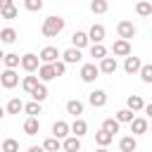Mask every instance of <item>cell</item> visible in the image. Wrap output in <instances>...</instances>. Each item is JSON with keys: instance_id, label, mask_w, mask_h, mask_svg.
<instances>
[{"instance_id": "44dd1931", "label": "cell", "mask_w": 152, "mask_h": 152, "mask_svg": "<svg viewBox=\"0 0 152 152\" xmlns=\"http://www.w3.org/2000/svg\"><path fill=\"white\" fill-rule=\"evenodd\" d=\"M62 150H64V152H78V150H83V147H81V138L66 135V138L62 140Z\"/></svg>"}, {"instance_id": "bcb514c9", "label": "cell", "mask_w": 152, "mask_h": 152, "mask_svg": "<svg viewBox=\"0 0 152 152\" xmlns=\"http://www.w3.org/2000/svg\"><path fill=\"white\" fill-rule=\"evenodd\" d=\"M78 152H83V150H78Z\"/></svg>"}, {"instance_id": "3957f363", "label": "cell", "mask_w": 152, "mask_h": 152, "mask_svg": "<svg viewBox=\"0 0 152 152\" xmlns=\"http://www.w3.org/2000/svg\"><path fill=\"white\" fill-rule=\"evenodd\" d=\"M135 33H138V28H135V24H133V21H128V19H121V21L116 24V36H119L121 40H131Z\"/></svg>"}, {"instance_id": "7402d4cb", "label": "cell", "mask_w": 152, "mask_h": 152, "mask_svg": "<svg viewBox=\"0 0 152 152\" xmlns=\"http://www.w3.org/2000/svg\"><path fill=\"white\" fill-rule=\"evenodd\" d=\"M38 131H40L38 116H28V119L24 121V133H26V135H38Z\"/></svg>"}, {"instance_id": "e0dca14e", "label": "cell", "mask_w": 152, "mask_h": 152, "mask_svg": "<svg viewBox=\"0 0 152 152\" xmlns=\"http://www.w3.org/2000/svg\"><path fill=\"white\" fill-rule=\"evenodd\" d=\"M36 71H38V81H40V83H48V81L57 78V76H55V71H52V64H40Z\"/></svg>"}, {"instance_id": "f35d334b", "label": "cell", "mask_w": 152, "mask_h": 152, "mask_svg": "<svg viewBox=\"0 0 152 152\" xmlns=\"http://www.w3.org/2000/svg\"><path fill=\"white\" fill-rule=\"evenodd\" d=\"M24 7L28 12H40L43 10V0H24Z\"/></svg>"}, {"instance_id": "d4e9b609", "label": "cell", "mask_w": 152, "mask_h": 152, "mask_svg": "<svg viewBox=\"0 0 152 152\" xmlns=\"http://www.w3.org/2000/svg\"><path fill=\"white\" fill-rule=\"evenodd\" d=\"M40 147H43L45 152H59V150H62V140H57V138H52V135H50V138H45V140H43V145H40Z\"/></svg>"}, {"instance_id": "ba28073f", "label": "cell", "mask_w": 152, "mask_h": 152, "mask_svg": "<svg viewBox=\"0 0 152 152\" xmlns=\"http://www.w3.org/2000/svg\"><path fill=\"white\" fill-rule=\"evenodd\" d=\"M97 69H100V74H107V76H112V74H116V69H119V64H116V57H102L100 59V64H97Z\"/></svg>"}, {"instance_id": "f1b7e54d", "label": "cell", "mask_w": 152, "mask_h": 152, "mask_svg": "<svg viewBox=\"0 0 152 152\" xmlns=\"http://www.w3.org/2000/svg\"><path fill=\"white\" fill-rule=\"evenodd\" d=\"M38 83H40V81H38V76H33V74H28V76H24V78H21V88H24L28 95H31V90H33Z\"/></svg>"}, {"instance_id": "5bb4252c", "label": "cell", "mask_w": 152, "mask_h": 152, "mask_svg": "<svg viewBox=\"0 0 152 152\" xmlns=\"http://www.w3.org/2000/svg\"><path fill=\"white\" fill-rule=\"evenodd\" d=\"M140 66H142V59H140V57H133V55L124 57V71H126V74H138Z\"/></svg>"}, {"instance_id": "4dcf8cb0", "label": "cell", "mask_w": 152, "mask_h": 152, "mask_svg": "<svg viewBox=\"0 0 152 152\" xmlns=\"http://www.w3.org/2000/svg\"><path fill=\"white\" fill-rule=\"evenodd\" d=\"M109 10V2L107 0H90V12L93 14H104Z\"/></svg>"}, {"instance_id": "30bf717a", "label": "cell", "mask_w": 152, "mask_h": 152, "mask_svg": "<svg viewBox=\"0 0 152 152\" xmlns=\"http://www.w3.org/2000/svg\"><path fill=\"white\" fill-rule=\"evenodd\" d=\"M128 126H131V133H133V135H142V133H147V126H150V124H147L145 116H133Z\"/></svg>"}, {"instance_id": "ab89813d", "label": "cell", "mask_w": 152, "mask_h": 152, "mask_svg": "<svg viewBox=\"0 0 152 152\" xmlns=\"http://www.w3.org/2000/svg\"><path fill=\"white\" fill-rule=\"evenodd\" d=\"M52 71H55V76H64L66 74V64L62 59H57V62H52Z\"/></svg>"}, {"instance_id": "2e32d148", "label": "cell", "mask_w": 152, "mask_h": 152, "mask_svg": "<svg viewBox=\"0 0 152 152\" xmlns=\"http://www.w3.org/2000/svg\"><path fill=\"white\" fill-rule=\"evenodd\" d=\"M66 135H71V133H69V124H66V121H62V119H59V121H55V124H52V138L64 140Z\"/></svg>"}, {"instance_id": "4fadbf2b", "label": "cell", "mask_w": 152, "mask_h": 152, "mask_svg": "<svg viewBox=\"0 0 152 152\" xmlns=\"http://www.w3.org/2000/svg\"><path fill=\"white\" fill-rule=\"evenodd\" d=\"M59 57H62L64 64H78L83 55H81V50H76V48H66L64 52H59Z\"/></svg>"}, {"instance_id": "9a60e30c", "label": "cell", "mask_w": 152, "mask_h": 152, "mask_svg": "<svg viewBox=\"0 0 152 152\" xmlns=\"http://www.w3.org/2000/svg\"><path fill=\"white\" fill-rule=\"evenodd\" d=\"M88 104H90V107H104V104H107V93L100 90V88L93 90V93L88 95Z\"/></svg>"}, {"instance_id": "d590c367", "label": "cell", "mask_w": 152, "mask_h": 152, "mask_svg": "<svg viewBox=\"0 0 152 152\" xmlns=\"http://www.w3.org/2000/svg\"><path fill=\"white\" fill-rule=\"evenodd\" d=\"M138 74H140V78H142V83H152V64H142Z\"/></svg>"}, {"instance_id": "ee69618b", "label": "cell", "mask_w": 152, "mask_h": 152, "mask_svg": "<svg viewBox=\"0 0 152 152\" xmlns=\"http://www.w3.org/2000/svg\"><path fill=\"white\" fill-rule=\"evenodd\" d=\"M95 152H109V150H107V147H97Z\"/></svg>"}, {"instance_id": "7c38bea8", "label": "cell", "mask_w": 152, "mask_h": 152, "mask_svg": "<svg viewBox=\"0 0 152 152\" xmlns=\"http://www.w3.org/2000/svg\"><path fill=\"white\" fill-rule=\"evenodd\" d=\"M88 45H90V40H88V33H86V31H74V33H71V48L83 50V48H88Z\"/></svg>"}, {"instance_id": "e575fe53", "label": "cell", "mask_w": 152, "mask_h": 152, "mask_svg": "<svg viewBox=\"0 0 152 152\" xmlns=\"http://www.w3.org/2000/svg\"><path fill=\"white\" fill-rule=\"evenodd\" d=\"M0 150H2V152H19V140H14V138H5Z\"/></svg>"}, {"instance_id": "836d02e7", "label": "cell", "mask_w": 152, "mask_h": 152, "mask_svg": "<svg viewBox=\"0 0 152 152\" xmlns=\"http://www.w3.org/2000/svg\"><path fill=\"white\" fill-rule=\"evenodd\" d=\"M133 116H135V114H133L131 109H126V107H124V109H119V112L114 114V119H116L119 124H131V119H133Z\"/></svg>"}, {"instance_id": "5b68a950", "label": "cell", "mask_w": 152, "mask_h": 152, "mask_svg": "<svg viewBox=\"0 0 152 152\" xmlns=\"http://www.w3.org/2000/svg\"><path fill=\"white\" fill-rule=\"evenodd\" d=\"M0 86H2L5 90L17 88V86H19V74H17V69H5V71L0 74Z\"/></svg>"}, {"instance_id": "74e56055", "label": "cell", "mask_w": 152, "mask_h": 152, "mask_svg": "<svg viewBox=\"0 0 152 152\" xmlns=\"http://www.w3.org/2000/svg\"><path fill=\"white\" fill-rule=\"evenodd\" d=\"M17 14H19V10H17L14 5H10V7L0 10V17H2V19H17Z\"/></svg>"}, {"instance_id": "1f68e13d", "label": "cell", "mask_w": 152, "mask_h": 152, "mask_svg": "<svg viewBox=\"0 0 152 152\" xmlns=\"http://www.w3.org/2000/svg\"><path fill=\"white\" fill-rule=\"evenodd\" d=\"M2 62H5V69H17L19 66V55L17 52H5Z\"/></svg>"}, {"instance_id": "60d3db41", "label": "cell", "mask_w": 152, "mask_h": 152, "mask_svg": "<svg viewBox=\"0 0 152 152\" xmlns=\"http://www.w3.org/2000/svg\"><path fill=\"white\" fill-rule=\"evenodd\" d=\"M10 5H14L12 0H0V10H5V7H10Z\"/></svg>"}, {"instance_id": "7bdbcfd3", "label": "cell", "mask_w": 152, "mask_h": 152, "mask_svg": "<svg viewBox=\"0 0 152 152\" xmlns=\"http://www.w3.org/2000/svg\"><path fill=\"white\" fill-rule=\"evenodd\" d=\"M2 119H5V107L0 104V121H2Z\"/></svg>"}, {"instance_id": "52a82bcc", "label": "cell", "mask_w": 152, "mask_h": 152, "mask_svg": "<svg viewBox=\"0 0 152 152\" xmlns=\"http://www.w3.org/2000/svg\"><path fill=\"white\" fill-rule=\"evenodd\" d=\"M38 59H40V64H52V62L59 59V50H57L55 45H45V48L38 52Z\"/></svg>"}, {"instance_id": "b9f144b4", "label": "cell", "mask_w": 152, "mask_h": 152, "mask_svg": "<svg viewBox=\"0 0 152 152\" xmlns=\"http://www.w3.org/2000/svg\"><path fill=\"white\" fill-rule=\"evenodd\" d=\"M28 152H45V150H43L40 145H31V147H28Z\"/></svg>"}, {"instance_id": "d6a6232c", "label": "cell", "mask_w": 152, "mask_h": 152, "mask_svg": "<svg viewBox=\"0 0 152 152\" xmlns=\"http://www.w3.org/2000/svg\"><path fill=\"white\" fill-rule=\"evenodd\" d=\"M135 12H138L140 17H150V14H152V2H150V0H140V2L135 5Z\"/></svg>"}, {"instance_id": "8992f818", "label": "cell", "mask_w": 152, "mask_h": 152, "mask_svg": "<svg viewBox=\"0 0 152 152\" xmlns=\"http://www.w3.org/2000/svg\"><path fill=\"white\" fill-rule=\"evenodd\" d=\"M112 55H114V57H128V55H133L131 40H121V38H116V40L112 43Z\"/></svg>"}, {"instance_id": "f546056e", "label": "cell", "mask_w": 152, "mask_h": 152, "mask_svg": "<svg viewBox=\"0 0 152 152\" xmlns=\"http://www.w3.org/2000/svg\"><path fill=\"white\" fill-rule=\"evenodd\" d=\"M112 140H114V135H109V133H107V131H102V128L95 133V142H97V147H107Z\"/></svg>"}, {"instance_id": "83f0119b", "label": "cell", "mask_w": 152, "mask_h": 152, "mask_svg": "<svg viewBox=\"0 0 152 152\" xmlns=\"http://www.w3.org/2000/svg\"><path fill=\"white\" fill-rule=\"evenodd\" d=\"M119 128H121V124L114 119V116H109V119H104L102 121V131H107L109 135H114V133H119Z\"/></svg>"}, {"instance_id": "8d00e7d4", "label": "cell", "mask_w": 152, "mask_h": 152, "mask_svg": "<svg viewBox=\"0 0 152 152\" xmlns=\"http://www.w3.org/2000/svg\"><path fill=\"white\" fill-rule=\"evenodd\" d=\"M24 112H26L28 116H38V114H40V102H33V100L26 102V104H24Z\"/></svg>"}, {"instance_id": "7dc6e473", "label": "cell", "mask_w": 152, "mask_h": 152, "mask_svg": "<svg viewBox=\"0 0 152 152\" xmlns=\"http://www.w3.org/2000/svg\"><path fill=\"white\" fill-rule=\"evenodd\" d=\"M135 152H138V150H135Z\"/></svg>"}, {"instance_id": "6da1fadb", "label": "cell", "mask_w": 152, "mask_h": 152, "mask_svg": "<svg viewBox=\"0 0 152 152\" xmlns=\"http://www.w3.org/2000/svg\"><path fill=\"white\" fill-rule=\"evenodd\" d=\"M64 19L59 17V14H50V17H45L43 19V26H40V33L45 36V38H57L62 31H64Z\"/></svg>"}, {"instance_id": "ffe728a7", "label": "cell", "mask_w": 152, "mask_h": 152, "mask_svg": "<svg viewBox=\"0 0 152 152\" xmlns=\"http://www.w3.org/2000/svg\"><path fill=\"white\" fill-rule=\"evenodd\" d=\"M119 150H121V152H135V150H138L135 135H124V138L119 140Z\"/></svg>"}, {"instance_id": "7a4b0ae2", "label": "cell", "mask_w": 152, "mask_h": 152, "mask_svg": "<svg viewBox=\"0 0 152 152\" xmlns=\"http://www.w3.org/2000/svg\"><path fill=\"white\" fill-rule=\"evenodd\" d=\"M19 66H21L26 74H36V69L40 66V59H38L36 52H26V55L19 57Z\"/></svg>"}, {"instance_id": "603a6c76", "label": "cell", "mask_w": 152, "mask_h": 152, "mask_svg": "<svg viewBox=\"0 0 152 152\" xmlns=\"http://www.w3.org/2000/svg\"><path fill=\"white\" fill-rule=\"evenodd\" d=\"M31 97H33V102H40V104H43V102L48 100V86H45V83H38V86L31 90Z\"/></svg>"}, {"instance_id": "4316f807", "label": "cell", "mask_w": 152, "mask_h": 152, "mask_svg": "<svg viewBox=\"0 0 152 152\" xmlns=\"http://www.w3.org/2000/svg\"><path fill=\"white\" fill-rule=\"evenodd\" d=\"M19 112H24V102L19 97H12L7 102V107H5V114H19Z\"/></svg>"}, {"instance_id": "f6af8a7d", "label": "cell", "mask_w": 152, "mask_h": 152, "mask_svg": "<svg viewBox=\"0 0 152 152\" xmlns=\"http://www.w3.org/2000/svg\"><path fill=\"white\" fill-rule=\"evenodd\" d=\"M2 57H5V52H2V50H0V62H2Z\"/></svg>"}, {"instance_id": "cb8c5ba5", "label": "cell", "mask_w": 152, "mask_h": 152, "mask_svg": "<svg viewBox=\"0 0 152 152\" xmlns=\"http://www.w3.org/2000/svg\"><path fill=\"white\" fill-rule=\"evenodd\" d=\"M109 55V50L102 45V43H90V57H95L97 62L102 59V57H107Z\"/></svg>"}, {"instance_id": "ac0fdd59", "label": "cell", "mask_w": 152, "mask_h": 152, "mask_svg": "<svg viewBox=\"0 0 152 152\" xmlns=\"http://www.w3.org/2000/svg\"><path fill=\"white\" fill-rule=\"evenodd\" d=\"M142 107H145V100L140 95H128L126 97V109H131L133 114L135 112H142Z\"/></svg>"}, {"instance_id": "8fae6325", "label": "cell", "mask_w": 152, "mask_h": 152, "mask_svg": "<svg viewBox=\"0 0 152 152\" xmlns=\"http://www.w3.org/2000/svg\"><path fill=\"white\" fill-rule=\"evenodd\" d=\"M69 133H71L74 138H83V135L88 133V124L78 116V119H74V121L69 124Z\"/></svg>"}, {"instance_id": "277c9868", "label": "cell", "mask_w": 152, "mask_h": 152, "mask_svg": "<svg viewBox=\"0 0 152 152\" xmlns=\"http://www.w3.org/2000/svg\"><path fill=\"white\" fill-rule=\"evenodd\" d=\"M81 81L83 83H93L97 76H100V69H97V64L95 62H86V64H81Z\"/></svg>"}, {"instance_id": "d6986e66", "label": "cell", "mask_w": 152, "mask_h": 152, "mask_svg": "<svg viewBox=\"0 0 152 152\" xmlns=\"http://www.w3.org/2000/svg\"><path fill=\"white\" fill-rule=\"evenodd\" d=\"M83 109H86V104H83L81 100H76V97L66 102V114H71L74 119H78V116L83 114Z\"/></svg>"}, {"instance_id": "9c48e42d", "label": "cell", "mask_w": 152, "mask_h": 152, "mask_svg": "<svg viewBox=\"0 0 152 152\" xmlns=\"http://www.w3.org/2000/svg\"><path fill=\"white\" fill-rule=\"evenodd\" d=\"M86 33H88V40H90V43H102V40H104V36H107V31H104V26H102V24H93Z\"/></svg>"}, {"instance_id": "484cf974", "label": "cell", "mask_w": 152, "mask_h": 152, "mask_svg": "<svg viewBox=\"0 0 152 152\" xmlns=\"http://www.w3.org/2000/svg\"><path fill=\"white\" fill-rule=\"evenodd\" d=\"M0 40H2L5 45H12V43L17 40V31H14L12 26H5V28L0 31Z\"/></svg>"}]
</instances>
